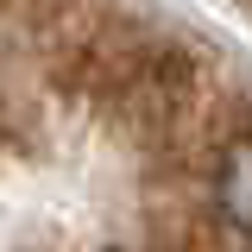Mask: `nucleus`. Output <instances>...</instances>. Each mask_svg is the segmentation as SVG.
<instances>
[{"label": "nucleus", "mask_w": 252, "mask_h": 252, "mask_svg": "<svg viewBox=\"0 0 252 252\" xmlns=\"http://www.w3.org/2000/svg\"><path fill=\"white\" fill-rule=\"evenodd\" d=\"M233 6H246V13H252V0H233Z\"/></svg>", "instance_id": "nucleus-2"}, {"label": "nucleus", "mask_w": 252, "mask_h": 252, "mask_svg": "<svg viewBox=\"0 0 252 252\" xmlns=\"http://www.w3.org/2000/svg\"><path fill=\"white\" fill-rule=\"evenodd\" d=\"M0 252H252V69L145 0H0Z\"/></svg>", "instance_id": "nucleus-1"}]
</instances>
